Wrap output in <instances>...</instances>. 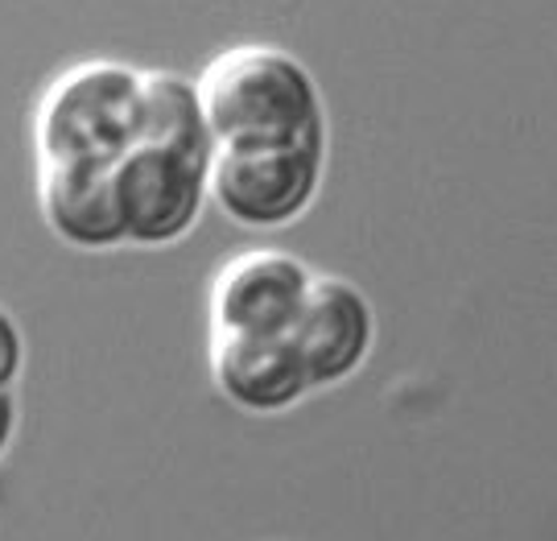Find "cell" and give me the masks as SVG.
Returning a JSON list of instances; mask_svg holds the SVG:
<instances>
[{
	"mask_svg": "<svg viewBox=\"0 0 557 541\" xmlns=\"http://www.w3.org/2000/svg\"><path fill=\"white\" fill-rule=\"evenodd\" d=\"M202 116L220 145H289L326 137V108L310 66L281 46H232L195 79Z\"/></svg>",
	"mask_w": 557,
	"mask_h": 541,
	"instance_id": "1",
	"label": "cell"
},
{
	"mask_svg": "<svg viewBox=\"0 0 557 541\" xmlns=\"http://www.w3.org/2000/svg\"><path fill=\"white\" fill-rule=\"evenodd\" d=\"M145 71L116 59L66 66L41 91L34 112L38 165H116L140 128Z\"/></svg>",
	"mask_w": 557,
	"mask_h": 541,
	"instance_id": "2",
	"label": "cell"
},
{
	"mask_svg": "<svg viewBox=\"0 0 557 541\" xmlns=\"http://www.w3.org/2000/svg\"><path fill=\"white\" fill-rule=\"evenodd\" d=\"M326 170V137L289 145H220L211 158L207 202L252 232L301 220L319 199Z\"/></svg>",
	"mask_w": 557,
	"mask_h": 541,
	"instance_id": "3",
	"label": "cell"
},
{
	"mask_svg": "<svg viewBox=\"0 0 557 541\" xmlns=\"http://www.w3.org/2000/svg\"><path fill=\"white\" fill-rule=\"evenodd\" d=\"M211 158L215 153H207V149L137 140L112 170L124 241L161 248V244H178L186 232H195L202 207H207Z\"/></svg>",
	"mask_w": 557,
	"mask_h": 541,
	"instance_id": "4",
	"label": "cell"
},
{
	"mask_svg": "<svg viewBox=\"0 0 557 541\" xmlns=\"http://www.w3.org/2000/svg\"><path fill=\"white\" fill-rule=\"evenodd\" d=\"M314 269L281 248H252L211 281V335H285L298 319Z\"/></svg>",
	"mask_w": 557,
	"mask_h": 541,
	"instance_id": "5",
	"label": "cell"
},
{
	"mask_svg": "<svg viewBox=\"0 0 557 541\" xmlns=\"http://www.w3.org/2000/svg\"><path fill=\"white\" fill-rule=\"evenodd\" d=\"M298 347L310 389L351 381L376 343V310L368 294L335 273H314L298 319L285 331Z\"/></svg>",
	"mask_w": 557,
	"mask_h": 541,
	"instance_id": "6",
	"label": "cell"
},
{
	"mask_svg": "<svg viewBox=\"0 0 557 541\" xmlns=\"http://www.w3.org/2000/svg\"><path fill=\"white\" fill-rule=\"evenodd\" d=\"M211 381L244 414H281L310 393V377L289 335H215Z\"/></svg>",
	"mask_w": 557,
	"mask_h": 541,
	"instance_id": "7",
	"label": "cell"
},
{
	"mask_svg": "<svg viewBox=\"0 0 557 541\" xmlns=\"http://www.w3.org/2000/svg\"><path fill=\"white\" fill-rule=\"evenodd\" d=\"M112 170L116 165H38L41 220L62 244L83 253H108L128 244Z\"/></svg>",
	"mask_w": 557,
	"mask_h": 541,
	"instance_id": "8",
	"label": "cell"
},
{
	"mask_svg": "<svg viewBox=\"0 0 557 541\" xmlns=\"http://www.w3.org/2000/svg\"><path fill=\"white\" fill-rule=\"evenodd\" d=\"M137 140H165V145H186V149L215 153L195 79H186L178 71H145Z\"/></svg>",
	"mask_w": 557,
	"mask_h": 541,
	"instance_id": "9",
	"label": "cell"
},
{
	"mask_svg": "<svg viewBox=\"0 0 557 541\" xmlns=\"http://www.w3.org/2000/svg\"><path fill=\"white\" fill-rule=\"evenodd\" d=\"M21 368H25L21 322L13 319V310H9V306H0V393H13Z\"/></svg>",
	"mask_w": 557,
	"mask_h": 541,
	"instance_id": "10",
	"label": "cell"
},
{
	"mask_svg": "<svg viewBox=\"0 0 557 541\" xmlns=\"http://www.w3.org/2000/svg\"><path fill=\"white\" fill-rule=\"evenodd\" d=\"M13 434H17V402H13V393H0V459H4Z\"/></svg>",
	"mask_w": 557,
	"mask_h": 541,
	"instance_id": "11",
	"label": "cell"
}]
</instances>
